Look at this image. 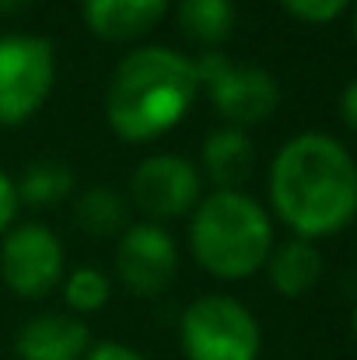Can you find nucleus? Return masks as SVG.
I'll return each mask as SVG.
<instances>
[{
  "label": "nucleus",
  "mask_w": 357,
  "mask_h": 360,
  "mask_svg": "<svg viewBox=\"0 0 357 360\" xmlns=\"http://www.w3.org/2000/svg\"><path fill=\"white\" fill-rule=\"evenodd\" d=\"M270 200L301 238L337 235L357 214V165L326 133H301L280 147L270 172Z\"/></svg>",
  "instance_id": "f257e3e1"
},
{
  "label": "nucleus",
  "mask_w": 357,
  "mask_h": 360,
  "mask_svg": "<svg viewBox=\"0 0 357 360\" xmlns=\"http://www.w3.org/2000/svg\"><path fill=\"white\" fill-rule=\"evenodd\" d=\"M196 67L165 46H144L116 67L106 91V116L123 140L168 133L196 102Z\"/></svg>",
  "instance_id": "f03ea898"
},
{
  "label": "nucleus",
  "mask_w": 357,
  "mask_h": 360,
  "mask_svg": "<svg viewBox=\"0 0 357 360\" xmlns=\"http://www.w3.org/2000/svg\"><path fill=\"white\" fill-rule=\"evenodd\" d=\"M189 245L203 269L225 280H238L256 273L270 259L273 228L266 210L252 196L238 189H218L196 207Z\"/></svg>",
  "instance_id": "7ed1b4c3"
},
{
  "label": "nucleus",
  "mask_w": 357,
  "mask_h": 360,
  "mask_svg": "<svg viewBox=\"0 0 357 360\" xmlns=\"http://www.w3.org/2000/svg\"><path fill=\"white\" fill-rule=\"evenodd\" d=\"M182 350L189 360H256L259 326L235 297H200L182 315Z\"/></svg>",
  "instance_id": "20e7f679"
},
{
  "label": "nucleus",
  "mask_w": 357,
  "mask_h": 360,
  "mask_svg": "<svg viewBox=\"0 0 357 360\" xmlns=\"http://www.w3.org/2000/svg\"><path fill=\"white\" fill-rule=\"evenodd\" d=\"M56 74L53 46L42 35L0 39V122H25L49 95Z\"/></svg>",
  "instance_id": "39448f33"
},
{
  "label": "nucleus",
  "mask_w": 357,
  "mask_h": 360,
  "mask_svg": "<svg viewBox=\"0 0 357 360\" xmlns=\"http://www.w3.org/2000/svg\"><path fill=\"white\" fill-rule=\"evenodd\" d=\"M196 67V81L207 88L211 102L218 105V112L232 122H259L266 120L277 102H280V88L277 81L252 63H235L225 53H203Z\"/></svg>",
  "instance_id": "423d86ee"
},
{
  "label": "nucleus",
  "mask_w": 357,
  "mask_h": 360,
  "mask_svg": "<svg viewBox=\"0 0 357 360\" xmlns=\"http://www.w3.org/2000/svg\"><path fill=\"white\" fill-rule=\"evenodd\" d=\"M63 269V248L42 224H21L0 245V276L21 297H42Z\"/></svg>",
  "instance_id": "0eeeda50"
},
{
  "label": "nucleus",
  "mask_w": 357,
  "mask_h": 360,
  "mask_svg": "<svg viewBox=\"0 0 357 360\" xmlns=\"http://www.w3.org/2000/svg\"><path fill=\"white\" fill-rule=\"evenodd\" d=\"M130 189H133V200L144 214L165 221V217L186 214L196 203L200 179H196L189 161H182L175 154H154V158L137 165Z\"/></svg>",
  "instance_id": "6e6552de"
},
{
  "label": "nucleus",
  "mask_w": 357,
  "mask_h": 360,
  "mask_svg": "<svg viewBox=\"0 0 357 360\" xmlns=\"http://www.w3.org/2000/svg\"><path fill=\"white\" fill-rule=\"evenodd\" d=\"M116 269L133 294H158L175 276V245L158 224H137L119 241Z\"/></svg>",
  "instance_id": "1a4fd4ad"
},
{
  "label": "nucleus",
  "mask_w": 357,
  "mask_h": 360,
  "mask_svg": "<svg viewBox=\"0 0 357 360\" xmlns=\"http://www.w3.org/2000/svg\"><path fill=\"white\" fill-rule=\"evenodd\" d=\"M88 350L84 322L70 315H39L21 326L18 333V357L21 360H81Z\"/></svg>",
  "instance_id": "9d476101"
},
{
  "label": "nucleus",
  "mask_w": 357,
  "mask_h": 360,
  "mask_svg": "<svg viewBox=\"0 0 357 360\" xmlns=\"http://www.w3.org/2000/svg\"><path fill=\"white\" fill-rule=\"evenodd\" d=\"M168 0H84V18L102 39H137L161 14Z\"/></svg>",
  "instance_id": "9b49d317"
},
{
  "label": "nucleus",
  "mask_w": 357,
  "mask_h": 360,
  "mask_svg": "<svg viewBox=\"0 0 357 360\" xmlns=\"http://www.w3.org/2000/svg\"><path fill=\"white\" fill-rule=\"evenodd\" d=\"M322 273V259L315 252V245L305 238L284 241L273 255H270V280L284 297H301L315 287Z\"/></svg>",
  "instance_id": "f8f14e48"
},
{
  "label": "nucleus",
  "mask_w": 357,
  "mask_h": 360,
  "mask_svg": "<svg viewBox=\"0 0 357 360\" xmlns=\"http://www.w3.org/2000/svg\"><path fill=\"white\" fill-rule=\"evenodd\" d=\"M203 161L211 179L221 189H235L252 172V143L242 129H214L203 147Z\"/></svg>",
  "instance_id": "ddd939ff"
},
{
  "label": "nucleus",
  "mask_w": 357,
  "mask_h": 360,
  "mask_svg": "<svg viewBox=\"0 0 357 360\" xmlns=\"http://www.w3.org/2000/svg\"><path fill=\"white\" fill-rule=\"evenodd\" d=\"M179 25L189 39L214 46L228 39L235 25V7L232 0H179Z\"/></svg>",
  "instance_id": "4468645a"
},
{
  "label": "nucleus",
  "mask_w": 357,
  "mask_h": 360,
  "mask_svg": "<svg viewBox=\"0 0 357 360\" xmlns=\"http://www.w3.org/2000/svg\"><path fill=\"white\" fill-rule=\"evenodd\" d=\"M67 193H70V168L60 165V161H35L25 172L21 189H18V196H25L32 207L60 203Z\"/></svg>",
  "instance_id": "2eb2a0df"
},
{
  "label": "nucleus",
  "mask_w": 357,
  "mask_h": 360,
  "mask_svg": "<svg viewBox=\"0 0 357 360\" xmlns=\"http://www.w3.org/2000/svg\"><path fill=\"white\" fill-rule=\"evenodd\" d=\"M77 221L92 235H113L126 224V203L113 189H88L77 203Z\"/></svg>",
  "instance_id": "dca6fc26"
},
{
  "label": "nucleus",
  "mask_w": 357,
  "mask_h": 360,
  "mask_svg": "<svg viewBox=\"0 0 357 360\" xmlns=\"http://www.w3.org/2000/svg\"><path fill=\"white\" fill-rule=\"evenodd\" d=\"M109 301V280L99 269H77L67 280V304L77 311H99Z\"/></svg>",
  "instance_id": "f3484780"
},
{
  "label": "nucleus",
  "mask_w": 357,
  "mask_h": 360,
  "mask_svg": "<svg viewBox=\"0 0 357 360\" xmlns=\"http://www.w3.org/2000/svg\"><path fill=\"white\" fill-rule=\"evenodd\" d=\"M301 21H333L351 0H280Z\"/></svg>",
  "instance_id": "a211bd4d"
},
{
  "label": "nucleus",
  "mask_w": 357,
  "mask_h": 360,
  "mask_svg": "<svg viewBox=\"0 0 357 360\" xmlns=\"http://www.w3.org/2000/svg\"><path fill=\"white\" fill-rule=\"evenodd\" d=\"M14 210H18V186L7 179V172H0V231L14 221Z\"/></svg>",
  "instance_id": "6ab92c4d"
},
{
  "label": "nucleus",
  "mask_w": 357,
  "mask_h": 360,
  "mask_svg": "<svg viewBox=\"0 0 357 360\" xmlns=\"http://www.w3.org/2000/svg\"><path fill=\"white\" fill-rule=\"evenodd\" d=\"M84 360H144L140 354H133L130 347H123V343H102V347H95V350H88Z\"/></svg>",
  "instance_id": "aec40b11"
},
{
  "label": "nucleus",
  "mask_w": 357,
  "mask_h": 360,
  "mask_svg": "<svg viewBox=\"0 0 357 360\" xmlns=\"http://www.w3.org/2000/svg\"><path fill=\"white\" fill-rule=\"evenodd\" d=\"M340 112H344V120L347 126H354L357 129V77L344 88V98H340Z\"/></svg>",
  "instance_id": "412c9836"
},
{
  "label": "nucleus",
  "mask_w": 357,
  "mask_h": 360,
  "mask_svg": "<svg viewBox=\"0 0 357 360\" xmlns=\"http://www.w3.org/2000/svg\"><path fill=\"white\" fill-rule=\"evenodd\" d=\"M28 0H0V11H18V7H25Z\"/></svg>",
  "instance_id": "4be33fe9"
},
{
  "label": "nucleus",
  "mask_w": 357,
  "mask_h": 360,
  "mask_svg": "<svg viewBox=\"0 0 357 360\" xmlns=\"http://www.w3.org/2000/svg\"><path fill=\"white\" fill-rule=\"evenodd\" d=\"M354 336H357V311H354Z\"/></svg>",
  "instance_id": "5701e85b"
},
{
  "label": "nucleus",
  "mask_w": 357,
  "mask_h": 360,
  "mask_svg": "<svg viewBox=\"0 0 357 360\" xmlns=\"http://www.w3.org/2000/svg\"><path fill=\"white\" fill-rule=\"evenodd\" d=\"M354 35H357V14H354Z\"/></svg>",
  "instance_id": "b1692460"
}]
</instances>
